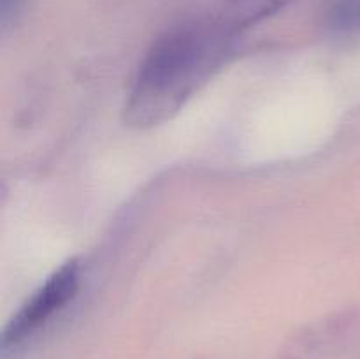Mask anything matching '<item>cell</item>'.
Returning <instances> with one entry per match:
<instances>
[{
	"label": "cell",
	"instance_id": "cell-1",
	"mask_svg": "<svg viewBox=\"0 0 360 359\" xmlns=\"http://www.w3.org/2000/svg\"><path fill=\"white\" fill-rule=\"evenodd\" d=\"M239 37L214 14L162 34L127 92V125L150 129L172 118L229 62Z\"/></svg>",
	"mask_w": 360,
	"mask_h": 359
},
{
	"label": "cell",
	"instance_id": "cell-2",
	"mask_svg": "<svg viewBox=\"0 0 360 359\" xmlns=\"http://www.w3.org/2000/svg\"><path fill=\"white\" fill-rule=\"evenodd\" d=\"M79 263L76 259L67 260L65 264L53 271L44 284L39 285L37 291L21 305L16 315L11 319L2 334V352L18 351L27 341L37 336L62 310L67 308L76 298L79 289Z\"/></svg>",
	"mask_w": 360,
	"mask_h": 359
},
{
	"label": "cell",
	"instance_id": "cell-3",
	"mask_svg": "<svg viewBox=\"0 0 360 359\" xmlns=\"http://www.w3.org/2000/svg\"><path fill=\"white\" fill-rule=\"evenodd\" d=\"M292 0H224L214 16L234 34L252 28L253 25L280 13Z\"/></svg>",
	"mask_w": 360,
	"mask_h": 359
},
{
	"label": "cell",
	"instance_id": "cell-4",
	"mask_svg": "<svg viewBox=\"0 0 360 359\" xmlns=\"http://www.w3.org/2000/svg\"><path fill=\"white\" fill-rule=\"evenodd\" d=\"M326 30L336 39L360 37V0H327L323 9Z\"/></svg>",
	"mask_w": 360,
	"mask_h": 359
},
{
	"label": "cell",
	"instance_id": "cell-5",
	"mask_svg": "<svg viewBox=\"0 0 360 359\" xmlns=\"http://www.w3.org/2000/svg\"><path fill=\"white\" fill-rule=\"evenodd\" d=\"M25 7V0H0V27L4 32L13 27Z\"/></svg>",
	"mask_w": 360,
	"mask_h": 359
}]
</instances>
